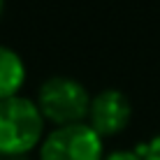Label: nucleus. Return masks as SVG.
<instances>
[{
    "mask_svg": "<svg viewBox=\"0 0 160 160\" xmlns=\"http://www.w3.org/2000/svg\"><path fill=\"white\" fill-rule=\"evenodd\" d=\"M44 139V116L30 98L0 102V158L28 156Z\"/></svg>",
    "mask_w": 160,
    "mask_h": 160,
    "instance_id": "obj_1",
    "label": "nucleus"
},
{
    "mask_svg": "<svg viewBox=\"0 0 160 160\" xmlns=\"http://www.w3.org/2000/svg\"><path fill=\"white\" fill-rule=\"evenodd\" d=\"M91 100L86 86L72 77H51L37 91V107L44 121H51L56 128L84 123L91 112Z\"/></svg>",
    "mask_w": 160,
    "mask_h": 160,
    "instance_id": "obj_2",
    "label": "nucleus"
},
{
    "mask_svg": "<svg viewBox=\"0 0 160 160\" xmlns=\"http://www.w3.org/2000/svg\"><path fill=\"white\" fill-rule=\"evenodd\" d=\"M102 137L88 123L53 128L40 144V160H102Z\"/></svg>",
    "mask_w": 160,
    "mask_h": 160,
    "instance_id": "obj_3",
    "label": "nucleus"
},
{
    "mask_svg": "<svg viewBox=\"0 0 160 160\" xmlns=\"http://www.w3.org/2000/svg\"><path fill=\"white\" fill-rule=\"evenodd\" d=\"M132 118V104L125 93L116 88H104L91 100V112H88V125L102 137L118 135L128 128Z\"/></svg>",
    "mask_w": 160,
    "mask_h": 160,
    "instance_id": "obj_4",
    "label": "nucleus"
},
{
    "mask_svg": "<svg viewBox=\"0 0 160 160\" xmlns=\"http://www.w3.org/2000/svg\"><path fill=\"white\" fill-rule=\"evenodd\" d=\"M26 81V65L14 49L0 44V102L16 98Z\"/></svg>",
    "mask_w": 160,
    "mask_h": 160,
    "instance_id": "obj_5",
    "label": "nucleus"
},
{
    "mask_svg": "<svg viewBox=\"0 0 160 160\" xmlns=\"http://www.w3.org/2000/svg\"><path fill=\"white\" fill-rule=\"evenodd\" d=\"M137 156H142L144 160H160V135H156L148 144H142L135 148Z\"/></svg>",
    "mask_w": 160,
    "mask_h": 160,
    "instance_id": "obj_6",
    "label": "nucleus"
},
{
    "mask_svg": "<svg viewBox=\"0 0 160 160\" xmlns=\"http://www.w3.org/2000/svg\"><path fill=\"white\" fill-rule=\"evenodd\" d=\"M102 160H144L142 156H137V151H125V148H121V151H112L107 153Z\"/></svg>",
    "mask_w": 160,
    "mask_h": 160,
    "instance_id": "obj_7",
    "label": "nucleus"
},
{
    "mask_svg": "<svg viewBox=\"0 0 160 160\" xmlns=\"http://www.w3.org/2000/svg\"><path fill=\"white\" fill-rule=\"evenodd\" d=\"M5 160H28L26 156H19V158H5Z\"/></svg>",
    "mask_w": 160,
    "mask_h": 160,
    "instance_id": "obj_8",
    "label": "nucleus"
},
{
    "mask_svg": "<svg viewBox=\"0 0 160 160\" xmlns=\"http://www.w3.org/2000/svg\"><path fill=\"white\" fill-rule=\"evenodd\" d=\"M0 12H2V0H0Z\"/></svg>",
    "mask_w": 160,
    "mask_h": 160,
    "instance_id": "obj_9",
    "label": "nucleus"
},
{
    "mask_svg": "<svg viewBox=\"0 0 160 160\" xmlns=\"http://www.w3.org/2000/svg\"><path fill=\"white\" fill-rule=\"evenodd\" d=\"M0 160H2V158H0Z\"/></svg>",
    "mask_w": 160,
    "mask_h": 160,
    "instance_id": "obj_10",
    "label": "nucleus"
}]
</instances>
